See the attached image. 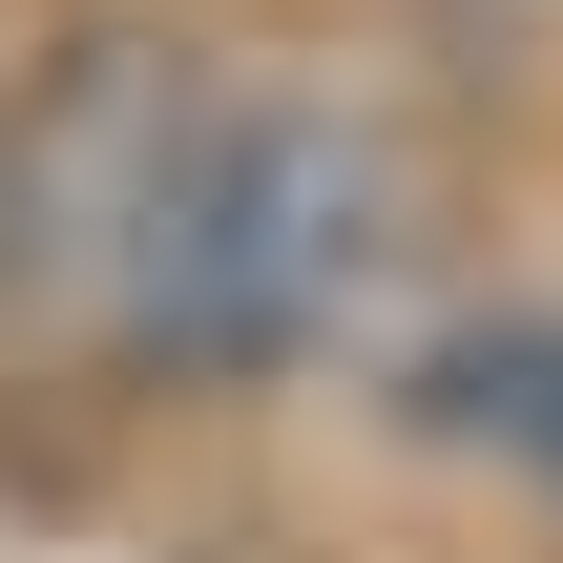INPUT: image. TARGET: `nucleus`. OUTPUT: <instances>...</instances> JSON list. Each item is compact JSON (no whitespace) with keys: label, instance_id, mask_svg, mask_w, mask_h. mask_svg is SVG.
Instances as JSON below:
<instances>
[{"label":"nucleus","instance_id":"f257e3e1","mask_svg":"<svg viewBox=\"0 0 563 563\" xmlns=\"http://www.w3.org/2000/svg\"><path fill=\"white\" fill-rule=\"evenodd\" d=\"M397 230H418V146L355 84H209L167 188H146V251L104 292V334L167 355V376H292V355L355 334Z\"/></svg>","mask_w":563,"mask_h":563},{"label":"nucleus","instance_id":"f03ea898","mask_svg":"<svg viewBox=\"0 0 563 563\" xmlns=\"http://www.w3.org/2000/svg\"><path fill=\"white\" fill-rule=\"evenodd\" d=\"M188 104H209L188 42H63V63L21 84V125H0V292L104 313L125 251H146V188H167Z\"/></svg>","mask_w":563,"mask_h":563},{"label":"nucleus","instance_id":"7ed1b4c3","mask_svg":"<svg viewBox=\"0 0 563 563\" xmlns=\"http://www.w3.org/2000/svg\"><path fill=\"white\" fill-rule=\"evenodd\" d=\"M418 439H460V460H501V481L563 501V313H460L418 355Z\"/></svg>","mask_w":563,"mask_h":563}]
</instances>
